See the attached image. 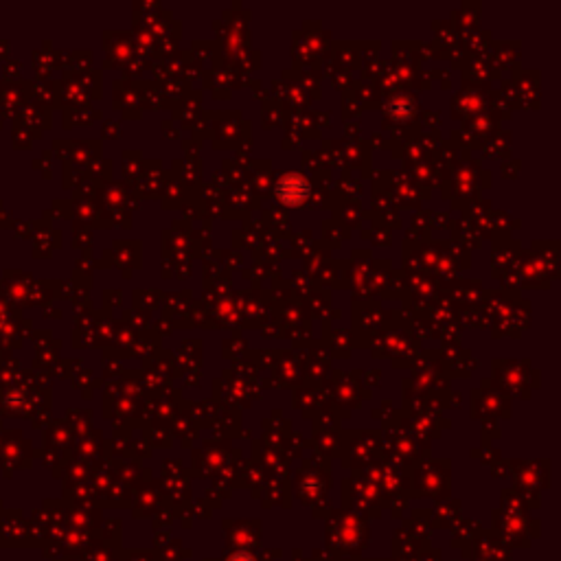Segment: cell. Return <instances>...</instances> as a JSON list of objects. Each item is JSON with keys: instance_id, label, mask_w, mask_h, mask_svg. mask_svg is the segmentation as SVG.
Returning <instances> with one entry per match:
<instances>
[{"instance_id": "7a4b0ae2", "label": "cell", "mask_w": 561, "mask_h": 561, "mask_svg": "<svg viewBox=\"0 0 561 561\" xmlns=\"http://www.w3.org/2000/svg\"><path fill=\"white\" fill-rule=\"evenodd\" d=\"M228 561H255V557H252L250 553H235Z\"/></svg>"}, {"instance_id": "6da1fadb", "label": "cell", "mask_w": 561, "mask_h": 561, "mask_svg": "<svg viewBox=\"0 0 561 561\" xmlns=\"http://www.w3.org/2000/svg\"><path fill=\"white\" fill-rule=\"evenodd\" d=\"M305 191H307V187L303 185V180H301V178H296V176H292V178L283 180V183L279 185V195L283 197V200H287V195L292 193V195H294V200H298V202H301V197L305 195Z\"/></svg>"}]
</instances>
